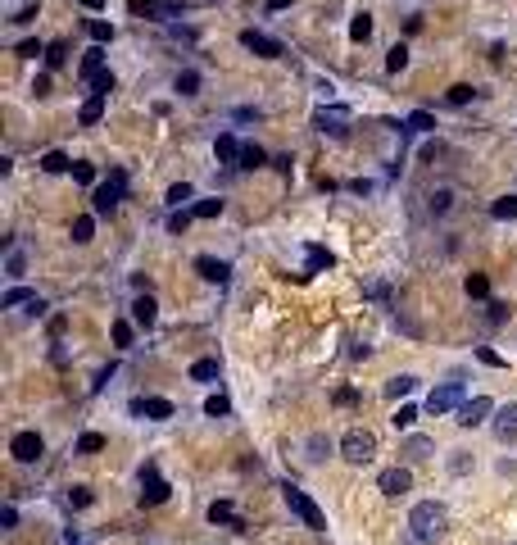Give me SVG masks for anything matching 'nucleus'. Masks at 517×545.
<instances>
[{
  "mask_svg": "<svg viewBox=\"0 0 517 545\" xmlns=\"http://www.w3.org/2000/svg\"><path fill=\"white\" fill-rule=\"evenodd\" d=\"M409 527H413V536H418V541H436V536L445 532V504H436V500L413 504Z\"/></svg>",
  "mask_w": 517,
  "mask_h": 545,
  "instance_id": "nucleus-1",
  "label": "nucleus"
},
{
  "mask_svg": "<svg viewBox=\"0 0 517 545\" xmlns=\"http://www.w3.org/2000/svg\"><path fill=\"white\" fill-rule=\"evenodd\" d=\"M281 495H286V504H291V513H295V518H300L304 527H309V532H323V527H327L323 509L313 504V495H309V490H300V486H291V482H286V486H281Z\"/></svg>",
  "mask_w": 517,
  "mask_h": 545,
  "instance_id": "nucleus-2",
  "label": "nucleus"
},
{
  "mask_svg": "<svg viewBox=\"0 0 517 545\" xmlns=\"http://www.w3.org/2000/svg\"><path fill=\"white\" fill-rule=\"evenodd\" d=\"M341 455L349 459V464H372V455H377V436L363 432V427L345 432V436H341Z\"/></svg>",
  "mask_w": 517,
  "mask_h": 545,
  "instance_id": "nucleus-3",
  "label": "nucleus"
},
{
  "mask_svg": "<svg viewBox=\"0 0 517 545\" xmlns=\"http://www.w3.org/2000/svg\"><path fill=\"white\" fill-rule=\"evenodd\" d=\"M123 191H128V177H123V173H114L109 182H100L96 191H91V209H96L100 218H105V214H114V209H119V200H123Z\"/></svg>",
  "mask_w": 517,
  "mask_h": 545,
  "instance_id": "nucleus-4",
  "label": "nucleus"
},
{
  "mask_svg": "<svg viewBox=\"0 0 517 545\" xmlns=\"http://www.w3.org/2000/svg\"><path fill=\"white\" fill-rule=\"evenodd\" d=\"M458 404H463V382H445V386H436L427 395V414H449Z\"/></svg>",
  "mask_w": 517,
  "mask_h": 545,
  "instance_id": "nucleus-5",
  "label": "nucleus"
},
{
  "mask_svg": "<svg viewBox=\"0 0 517 545\" xmlns=\"http://www.w3.org/2000/svg\"><path fill=\"white\" fill-rule=\"evenodd\" d=\"M485 414H495V404L485 400V395H472V400H463L458 409H454V423L458 427H481Z\"/></svg>",
  "mask_w": 517,
  "mask_h": 545,
  "instance_id": "nucleus-6",
  "label": "nucleus"
},
{
  "mask_svg": "<svg viewBox=\"0 0 517 545\" xmlns=\"http://www.w3.org/2000/svg\"><path fill=\"white\" fill-rule=\"evenodd\" d=\"M168 482L159 477V468H154V464H145V468H141V504H163L168 500Z\"/></svg>",
  "mask_w": 517,
  "mask_h": 545,
  "instance_id": "nucleus-7",
  "label": "nucleus"
},
{
  "mask_svg": "<svg viewBox=\"0 0 517 545\" xmlns=\"http://www.w3.org/2000/svg\"><path fill=\"white\" fill-rule=\"evenodd\" d=\"M132 14H145V19H177L186 10L182 0H128Z\"/></svg>",
  "mask_w": 517,
  "mask_h": 545,
  "instance_id": "nucleus-8",
  "label": "nucleus"
},
{
  "mask_svg": "<svg viewBox=\"0 0 517 545\" xmlns=\"http://www.w3.org/2000/svg\"><path fill=\"white\" fill-rule=\"evenodd\" d=\"M241 46H245L250 54H258V59H277V54H281V41H277V37L254 32V28H245V32H241Z\"/></svg>",
  "mask_w": 517,
  "mask_h": 545,
  "instance_id": "nucleus-9",
  "label": "nucleus"
},
{
  "mask_svg": "<svg viewBox=\"0 0 517 545\" xmlns=\"http://www.w3.org/2000/svg\"><path fill=\"white\" fill-rule=\"evenodd\" d=\"M41 450H45V441L37 432H19L10 441V455L19 459V464H37V459H41Z\"/></svg>",
  "mask_w": 517,
  "mask_h": 545,
  "instance_id": "nucleus-10",
  "label": "nucleus"
},
{
  "mask_svg": "<svg viewBox=\"0 0 517 545\" xmlns=\"http://www.w3.org/2000/svg\"><path fill=\"white\" fill-rule=\"evenodd\" d=\"M313 123H318L323 132H332V137H341L345 123H349V109H345V105H323L318 114H313Z\"/></svg>",
  "mask_w": 517,
  "mask_h": 545,
  "instance_id": "nucleus-11",
  "label": "nucleus"
},
{
  "mask_svg": "<svg viewBox=\"0 0 517 545\" xmlns=\"http://www.w3.org/2000/svg\"><path fill=\"white\" fill-rule=\"evenodd\" d=\"M105 91H91V96L82 100V109H77V119H82V128H96L100 119H105Z\"/></svg>",
  "mask_w": 517,
  "mask_h": 545,
  "instance_id": "nucleus-12",
  "label": "nucleus"
},
{
  "mask_svg": "<svg viewBox=\"0 0 517 545\" xmlns=\"http://www.w3.org/2000/svg\"><path fill=\"white\" fill-rule=\"evenodd\" d=\"M495 436L499 441H517V404H504V409H495Z\"/></svg>",
  "mask_w": 517,
  "mask_h": 545,
  "instance_id": "nucleus-13",
  "label": "nucleus"
},
{
  "mask_svg": "<svg viewBox=\"0 0 517 545\" xmlns=\"http://www.w3.org/2000/svg\"><path fill=\"white\" fill-rule=\"evenodd\" d=\"M377 486L386 490V495H404V490L413 486V477H409V468H386V473L377 477Z\"/></svg>",
  "mask_w": 517,
  "mask_h": 545,
  "instance_id": "nucleus-14",
  "label": "nucleus"
},
{
  "mask_svg": "<svg viewBox=\"0 0 517 545\" xmlns=\"http://www.w3.org/2000/svg\"><path fill=\"white\" fill-rule=\"evenodd\" d=\"M332 250H327V246H318V241H309V246H304V272H323V268H332Z\"/></svg>",
  "mask_w": 517,
  "mask_h": 545,
  "instance_id": "nucleus-15",
  "label": "nucleus"
},
{
  "mask_svg": "<svg viewBox=\"0 0 517 545\" xmlns=\"http://www.w3.org/2000/svg\"><path fill=\"white\" fill-rule=\"evenodd\" d=\"M154 318H159V305H154L150 295H136V305H132V323L150 332V327H154Z\"/></svg>",
  "mask_w": 517,
  "mask_h": 545,
  "instance_id": "nucleus-16",
  "label": "nucleus"
},
{
  "mask_svg": "<svg viewBox=\"0 0 517 545\" xmlns=\"http://www.w3.org/2000/svg\"><path fill=\"white\" fill-rule=\"evenodd\" d=\"M195 272H200L205 282H218V286H223V282H227V272H232V268H227L223 259H209V255H200V259H195Z\"/></svg>",
  "mask_w": 517,
  "mask_h": 545,
  "instance_id": "nucleus-17",
  "label": "nucleus"
},
{
  "mask_svg": "<svg viewBox=\"0 0 517 545\" xmlns=\"http://www.w3.org/2000/svg\"><path fill=\"white\" fill-rule=\"evenodd\" d=\"M241 150H245V146L236 141V137H232V132H218V141H214V155L223 164H241Z\"/></svg>",
  "mask_w": 517,
  "mask_h": 545,
  "instance_id": "nucleus-18",
  "label": "nucleus"
},
{
  "mask_svg": "<svg viewBox=\"0 0 517 545\" xmlns=\"http://www.w3.org/2000/svg\"><path fill=\"white\" fill-rule=\"evenodd\" d=\"M136 414H145V418H154V423H163V418H172V400H163V395L136 400Z\"/></svg>",
  "mask_w": 517,
  "mask_h": 545,
  "instance_id": "nucleus-19",
  "label": "nucleus"
},
{
  "mask_svg": "<svg viewBox=\"0 0 517 545\" xmlns=\"http://www.w3.org/2000/svg\"><path fill=\"white\" fill-rule=\"evenodd\" d=\"M77 73H82L86 82H96V73H105V46H100V41L82 54V68H77Z\"/></svg>",
  "mask_w": 517,
  "mask_h": 545,
  "instance_id": "nucleus-20",
  "label": "nucleus"
},
{
  "mask_svg": "<svg viewBox=\"0 0 517 545\" xmlns=\"http://www.w3.org/2000/svg\"><path fill=\"white\" fill-rule=\"evenodd\" d=\"M463 291H467V300H485V295H490V277H485V272H467Z\"/></svg>",
  "mask_w": 517,
  "mask_h": 545,
  "instance_id": "nucleus-21",
  "label": "nucleus"
},
{
  "mask_svg": "<svg viewBox=\"0 0 517 545\" xmlns=\"http://www.w3.org/2000/svg\"><path fill=\"white\" fill-rule=\"evenodd\" d=\"M37 300V291H28V286H10V291L0 295V305L5 309H19V305H32Z\"/></svg>",
  "mask_w": 517,
  "mask_h": 545,
  "instance_id": "nucleus-22",
  "label": "nucleus"
},
{
  "mask_svg": "<svg viewBox=\"0 0 517 545\" xmlns=\"http://www.w3.org/2000/svg\"><path fill=\"white\" fill-rule=\"evenodd\" d=\"M413 386H418V377H409V373H399V377H390V382H386V395H390V400H404V395H409Z\"/></svg>",
  "mask_w": 517,
  "mask_h": 545,
  "instance_id": "nucleus-23",
  "label": "nucleus"
},
{
  "mask_svg": "<svg viewBox=\"0 0 517 545\" xmlns=\"http://www.w3.org/2000/svg\"><path fill=\"white\" fill-rule=\"evenodd\" d=\"M209 523H232V527H241V518H236V509L227 500H214L209 504Z\"/></svg>",
  "mask_w": 517,
  "mask_h": 545,
  "instance_id": "nucleus-24",
  "label": "nucleus"
},
{
  "mask_svg": "<svg viewBox=\"0 0 517 545\" xmlns=\"http://www.w3.org/2000/svg\"><path fill=\"white\" fill-rule=\"evenodd\" d=\"M64 168H73L64 150H45L41 155V173H64Z\"/></svg>",
  "mask_w": 517,
  "mask_h": 545,
  "instance_id": "nucleus-25",
  "label": "nucleus"
},
{
  "mask_svg": "<svg viewBox=\"0 0 517 545\" xmlns=\"http://www.w3.org/2000/svg\"><path fill=\"white\" fill-rule=\"evenodd\" d=\"M91 237H96V218H91V214L73 218V241H77V246H86Z\"/></svg>",
  "mask_w": 517,
  "mask_h": 545,
  "instance_id": "nucleus-26",
  "label": "nucleus"
},
{
  "mask_svg": "<svg viewBox=\"0 0 517 545\" xmlns=\"http://www.w3.org/2000/svg\"><path fill=\"white\" fill-rule=\"evenodd\" d=\"M191 382H218V359H195L191 364Z\"/></svg>",
  "mask_w": 517,
  "mask_h": 545,
  "instance_id": "nucleus-27",
  "label": "nucleus"
},
{
  "mask_svg": "<svg viewBox=\"0 0 517 545\" xmlns=\"http://www.w3.org/2000/svg\"><path fill=\"white\" fill-rule=\"evenodd\" d=\"M186 200H195V186H191V182H177V186H168V205H172V209H182Z\"/></svg>",
  "mask_w": 517,
  "mask_h": 545,
  "instance_id": "nucleus-28",
  "label": "nucleus"
},
{
  "mask_svg": "<svg viewBox=\"0 0 517 545\" xmlns=\"http://www.w3.org/2000/svg\"><path fill=\"white\" fill-rule=\"evenodd\" d=\"M386 68H390V73H404V68H409V46H390Z\"/></svg>",
  "mask_w": 517,
  "mask_h": 545,
  "instance_id": "nucleus-29",
  "label": "nucleus"
},
{
  "mask_svg": "<svg viewBox=\"0 0 517 545\" xmlns=\"http://www.w3.org/2000/svg\"><path fill=\"white\" fill-rule=\"evenodd\" d=\"M96 450H105V436L100 432H82L77 436V455H96Z\"/></svg>",
  "mask_w": 517,
  "mask_h": 545,
  "instance_id": "nucleus-30",
  "label": "nucleus"
},
{
  "mask_svg": "<svg viewBox=\"0 0 517 545\" xmlns=\"http://www.w3.org/2000/svg\"><path fill=\"white\" fill-rule=\"evenodd\" d=\"M349 37H354V41H367V37H372V14H354V23H349Z\"/></svg>",
  "mask_w": 517,
  "mask_h": 545,
  "instance_id": "nucleus-31",
  "label": "nucleus"
},
{
  "mask_svg": "<svg viewBox=\"0 0 517 545\" xmlns=\"http://www.w3.org/2000/svg\"><path fill=\"white\" fill-rule=\"evenodd\" d=\"M490 214H495L499 223H504V218H517V196H499L495 205H490Z\"/></svg>",
  "mask_w": 517,
  "mask_h": 545,
  "instance_id": "nucleus-32",
  "label": "nucleus"
},
{
  "mask_svg": "<svg viewBox=\"0 0 517 545\" xmlns=\"http://www.w3.org/2000/svg\"><path fill=\"white\" fill-rule=\"evenodd\" d=\"M205 414H209V418H223V414H232V400H227L223 391H218V395H209V400H205Z\"/></svg>",
  "mask_w": 517,
  "mask_h": 545,
  "instance_id": "nucleus-33",
  "label": "nucleus"
},
{
  "mask_svg": "<svg viewBox=\"0 0 517 545\" xmlns=\"http://www.w3.org/2000/svg\"><path fill=\"white\" fill-rule=\"evenodd\" d=\"M191 214H195V218H218V214H223V200H218V196L195 200V209H191Z\"/></svg>",
  "mask_w": 517,
  "mask_h": 545,
  "instance_id": "nucleus-34",
  "label": "nucleus"
},
{
  "mask_svg": "<svg viewBox=\"0 0 517 545\" xmlns=\"http://www.w3.org/2000/svg\"><path fill=\"white\" fill-rule=\"evenodd\" d=\"M132 337H136V327H132L128 318H119V323H114V346L128 350V346H132Z\"/></svg>",
  "mask_w": 517,
  "mask_h": 545,
  "instance_id": "nucleus-35",
  "label": "nucleus"
},
{
  "mask_svg": "<svg viewBox=\"0 0 517 545\" xmlns=\"http://www.w3.org/2000/svg\"><path fill=\"white\" fill-rule=\"evenodd\" d=\"M431 128H436V119H431L427 109H413L409 114V132H431Z\"/></svg>",
  "mask_w": 517,
  "mask_h": 545,
  "instance_id": "nucleus-36",
  "label": "nucleus"
},
{
  "mask_svg": "<svg viewBox=\"0 0 517 545\" xmlns=\"http://www.w3.org/2000/svg\"><path fill=\"white\" fill-rule=\"evenodd\" d=\"M23 268H28V259H23V250L14 246V250H10V259H5V272H10L14 282H19V277H23Z\"/></svg>",
  "mask_w": 517,
  "mask_h": 545,
  "instance_id": "nucleus-37",
  "label": "nucleus"
},
{
  "mask_svg": "<svg viewBox=\"0 0 517 545\" xmlns=\"http://www.w3.org/2000/svg\"><path fill=\"white\" fill-rule=\"evenodd\" d=\"M91 41H114V23H105V19H91Z\"/></svg>",
  "mask_w": 517,
  "mask_h": 545,
  "instance_id": "nucleus-38",
  "label": "nucleus"
},
{
  "mask_svg": "<svg viewBox=\"0 0 517 545\" xmlns=\"http://www.w3.org/2000/svg\"><path fill=\"white\" fill-rule=\"evenodd\" d=\"M177 91H182V96H195V91H200V73H191V68L177 73Z\"/></svg>",
  "mask_w": 517,
  "mask_h": 545,
  "instance_id": "nucleus-39",
  "label": "nucleus"
},
{
  "mask_svg": "<svg viewBox=\"0 0 517 545\" xmlns=\"http://www.w3.org/2000/svg\"><path fill=\"white\" fill-rule=\"evenodd\" d=\"M263 159H268V155L258 150V146H245V150H241V164H236V168H258Z\"/></svg>",
  "mask_w": 517,
  "mask_h": 545,
  "instance_id": "nucleus-40",
  "label": "nucleus"
},
{
  "mask_svg": "<svg viewBox=\"0 0 517 545\" xmlns=\"http://www.w3.org/2000/svg\"><path fill=\"white\" fill-rule=\"evenodd\" d=\"M404 455H413V459H427V455H431V441H427V436H409V446H404Z\"/></svg>",
  "mask_w": 517,
  "mask_h": 545,
  "instance_id": "nucleus-41",
  "label": "nucleus"
},
{
  "mask_svg": "<svg viewBox=\"0 0 517 545\" xmlns=\"http://www.w3.org/2000/svg\"><path fill=\"white\" fill-rule=\"evenodd\" d=\"M413 423H418V409H413V404H399V414H395V427H399V432H409Z\"/></svg>",
  "mask_w": 517,
  "mask_h": 545,
  "instance_id": "nucleus-42",
  "label": "nucleus"
},
{
  "mask_svg": "<svg viewBox=\"0 0 517 545\" xmlns=\"http://www.w3.org/2000/svg\"><path fill=\"white\" fill-rule=\"evenodd\" d=\"M73 177H77V182H82V186H91V182H96V164L77 159V164H73Z\"/></svg>",
  "mask_w": 517,
  "mask_h": 545,
  "instance_id": "nucleus-43",
  "label": "nucleus"
},
{
  "mask_svg": "<svg viewBox=\"0 0 517 545\" xmlns=\"http://www.w3.org/2000/svg\"><path fill=\"white\" fill-rule=\"evenodd\" d=\"M191 218H195V214H186V209H172V218H168V232H177V237H182V232L191 228Z\"/></svg>",
  "mask_w": 517,
  "mask_h": 545,
  "instance_id": "nucleus-44",
  "label": "nucleus"
},
{
  "mask_svg": "<svg viewBox=\"0 0 517 545\" xmlns=\"http://www.w3.org/2000/svg\"><path fill=\"white\" fill-rule=\"evenodd\" d=\"M64 54H68V41H50V50H45V64L59 68V64H64Z\"/></svg>",
  "mask_w": 517,
  "mask_h": 545,
  "instance_id": "nucleus-45",
  "label": "nucleus"
},
{
  "mask_svg": "<svg viewBox=\"0 0 517 545\" xmlns=\"http://www.w3.org/2000/svg\"><path fill=\"white\" fill-rule=\"evenodd\" d=\"M323 450H332V441H327V436H313V441H309V455H304V459H309V464H318V459H323Z\"/></svg>",
  "mask_w": 517,
  "mask_h": 545,
  "instance_id": "nucleus-46",
  "label": "nucleus"
},
{
  "mask_svg": "<svg viewBox=\"0 0 517 545\" xmlns=\"http://www.w3.org/2000/svg\"><path fill=\"white\" fill-rule=\"evenodd\" d=\"M476 91L467 87V82H458V87H449V105H467V100H472Z\"/></svg>",
  "mask_w": 517,
  "mask_h": 545,
  "instance_id": "nucleus-47",
  "label": "nucleus"
},
{
  "mask_svg": "<svg viewBox=\"0 0 517 545\" xmlns=\"http://www.w3.org/2000/svg\"><path fill=\"white\" fill-rule=\"evenodd\" d=\"M449 200H454V191H436V196H431V214H445V209H449Z\"/></svg>",
  "mask_w": 517,
  "mask_h": 545,
  "instance_id": "nucleus-48",
  "label": "nucleus"
},
{
  "mask_svg": "<svg viewBox=\"0 0 517 545\" xmlns=\"http://www.w3.org/2000/svg\"><path fill=\"white\" fill-rule=\"evenodd\" d=\"M476 359H481V364H490V368H504V359H499V355H495L490 346H476Z\"/></svg>",
  "mask_w": 517,
  "mask_h": 545,
  "instance_id": "nucleus-49",
  "label": "nucleus"
},
{
  "mask_svg": "<svg viewBox=\"0 0 517 545\" xmlns=\"http://www.w3.org/2000/svg\"><path fill=\"white\" fill-rule=\"evenodd\" d=\"M485 309H490V314H485L490 323H504V318H508V305H504V300H490Z\"/></svg>",
  "mask_w": 517,
  "mask_h": 545,
  "instance_id": "nucleus-50",
  "label": "nucleus"
},
{
  "mask_svg": "<svg viewBox=\"0 0 517 545\" xmlns=\"http://www.w3.org/2000/svg\"><path fill=\"white\" fill-rule=\"evenodd\" d=\"M91 91H105V96H109V91H114V73H109V68H105V73H96V82H91Z\"/></svg>",
  "mask_w": 517,
  "mask_h": 545,
  "instance_id": "nucleus-51",
  "label": "nucleus"
},
{
  "mask_svg": "<svg viewBox=\"0 0 517 545\" xmlns=\"http://www.w3.org/2000/svg\"><path fill=\"white\" fill-rule=\"evenodd\" d=\"M0 527H5V532H10V527H19V509H14V504H5V513H0Z\"/></svg>",
  "mask_w": 517,
  "mask_h": 545,
  "instance_id": "nucleus-52",
  "label": "nucleus"
},
{
  "mask_svg": "<svg viewBox=\"0 0 517 545\" xmlns=\"http://www.w3.org/2000/svg\"><path fill=\"white\" fill-rule=\"evenodd\" d=\"M68 500L82 509V504H91V490H86V486H73V490H68Z\"/></svg>",
  "mask_w": 517,
  "mask_h": 545,
  "instance_id": "nucleus-53",
  "label": "nucleus"
},
{
  "mask_svg": "<svg viewBox=\"0 0 517 545\" xmlns=\"http://www.w3.org/2000/svg\"><path fill=\"white\" fill-rule=\"evenodd\" d=\"M32 19H37V0H28V5L14 14V23H32Z\"/></svg>",
  "mask_w": 517,
  "mask_h": 545,
  "instance_id": "nucleus-54",
  "label": "nucleus"
},
{
  "mask_svg": "<svg viewBox=\"0 0 517 545\" xmlns=\"http://www.w3.org/2000/svg\"><path fill=\"white\" fill-rule=\"evenodd\" d=\"M19 54L23 59H37V54H41V41H19Z\"/></svg>",
  "mask_w": 517,
  "mask_h": 545,
  "instance_id": "nucleus-55",
  "label": "nucleus"
},
{
  "mask_svg": "<svg viewBox=\"0 0 517 545\" xmlns=\"http://www.w3.org/2000/svg\"><path fill=\"white\" fill-rule=\"evenodd\" d=\"M336 404H358V391L354 386H341V391H336Z\"/></svg>",
  "mask_w": 517,
  "mask_h": 545,
  "instance_id": "nucleus-56",
  "label": "nucleus"
},
{
  "mask_svg": "<svg viewBox=\"0 0 517 545\" xmlns=\"http://www.w3.org/2000/svg\"><path fill=\"white\" fill-rule=\"evenodd\" d=\"M82 10H91V14H105V0H77Z\"/></svg>",
  "mask_w": 517,
  "mask_h": 545,
  "instance_id": "nucleus-57",
  "label": "nucleus"
},
{
  "mask_svg": "<svg viewBox=\"0 0 517 545\" xmlns=\"http://www.w3.org/2000/svg\"><path fill=\"white\" fill-rule=\"evenodd\" d=\"M268 10H272V14H281V10H291V0H268Z\"/></svg>",
  "mask_w": 517,
  "mask_h": 545,
  "instance_id": "nucleus-58",
  "label": "nucleus"
}]
</instances>
